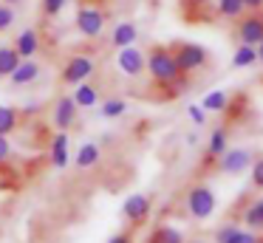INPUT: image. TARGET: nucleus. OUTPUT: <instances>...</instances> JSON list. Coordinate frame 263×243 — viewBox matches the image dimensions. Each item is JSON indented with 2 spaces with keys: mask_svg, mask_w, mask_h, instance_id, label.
<instances>
[{
  "mask_svg": "<svg viewBox=\"0 0 263 243\" xmlns=\"http://www.w3.org/2000/svg\"><path fill=\"white\" fill-rule=\"evenodd\" d=\"M20 65V54L14 45H0V79H9V73Z\"/></svg>",
  "mask_w": 263,
  "mask_h": 243,
  "instance_id": "nucleus-18",
  "label": "nucleus"
},
{
  "mask_svg": "<svg viewBox=\"0 0 263 243\" xmlns=\"http://www.w3.org/2000/svg\"><path fill=\"white\" fill-rule=\"evenodd\" d=\"M6 6H14V3H23V0H3Z\"/></svg>",
  "mask_w": 263,
  "mask_h": 243,
  "instance_id": "nucleus-35",
  "label": "nucleus"
},
{
  "mask_svg": "<svg viewBox=\"0 0 263 243\" xmlns=\"http://www.w3.org/2000/svg\"><path fill=\"white\" fill-rule=\"evenodd\" d=\"M257 60H263V40H260V51H257Z\"/></svg>",
  "mask_w": 263,
  "mask_h": 243,
  "instance_id": "nucleus-36",
  "label": "nucleus"
},
{
  "mask_svg": "<svg viewBox=\"0 0 263 243\" xmlns=\"http://www.w3.org/2000/svg\"><path fill=\"white\" fill-rule=\"evenodd\" d=\"M14 26V11H12V6H0V34L3 31H9V28Z\"/></svg>",
  "mask_w": 263,
  "mask_h": 243,
  "instance_id": "nucleus-27",
  "label": "nucleus"
},
{
  "mask_svg": "<svg viewBox=\"0 0 263 243\" xmlns=\"http://www.w3.org/2000/svg\"><path fill=\"white\" fill-rule=\"evenodd\" d=\"M201 107H204V110H223V107H227V94H223V90H215V94L204 96Z\"/></svg>",
  "mask_w": 263,
  "mask_h": 243,
  "instance_id": "nucleus-25",
  "label": "nucleus"
},
{
  "mask_svg": "<svg viewBox=\"0 0 263 243\" xmlns=\"http://www.w3.org/2000/svg\"><path fill=\"white\" fill-rule=\"evenodd\" d=\"M105 26H108V14H105L99 6H88L82 3L80 9H77V17H74V28L82 34L85 40H97L102 37Z\"/></svg>",
  "mask_w": 263,
  "mask_h": 243,
  "instance_id": "nucleus-2",
  "label": "nucleus"
},
{
  "mask_svg": "<svg viewBox=\"0 0 263 243\" xmlns=\"http://www.w3.org/2000/svg\"><path fill=\"white\" fill-rule=\"evenodd\" d=\"M243 220H246V226H249V229H263V203L260 201L252 203V207L246 209Z\"/></svg>",
  "mask_w": 263,
  "mask_h": 243,
  "instance_id": "nucleus-24",
  "label": "nucleus"
},
{
  "mask_svg": "<svg viewBox=\"0 0 263 243\" xmlns=\"http://www.w3.org/2000/svg\"><path fill=\"white\" fill-rule=\"evenodd\" d=\"M150 215V198L142 195V192H136V195H127L125 203H122V218L127 220L130 226H139L144 223Z\"/></svg>",
  "mask_w": 263,
  "mask_h": 243,
  "instance_id": "nucleus-9",
  "label": "nucleus"
},
{
  "mask_svg": "<svg viewBox=\"0 0 263 243\" xmlns=\"http://www.w3.org/2000/svg\"><path fill=\"white\" fill-rule=\"evenodd\" d=\"M235 40L238 45H257L263 40V9L252 11L246 17H238L235 23Z\"/></svg>",
  "mask_w": 263,
  "mask_h": 243,
  "instance_id": "nucleus-6",
  "label": "nucleus"
},
{
  "mask_svg": "<svg viewBox=\"0 0 263 243\" xmlns=\"http://www.w3.org/2000/svg\"><path fill=\"white\" fill-rule=\"evenodd\" d=\"M77 107H93L99 102V88H93L91 82H80L74 85V94H71Z\"/></svg>",
  "mask_w": 263,
  "mask_h": 243,
  "instance_id": "nucleus-16",
  "label": "nucleus"
},
{
  "mask_svg": "<svg viewBox=\"0 0 263 243\" xmlns=\"http://www.w3.org/2000/svg\"><path fill=\"white\" fill-rule=\"evenodd\" d=\"M255 60H257L255 45H238V51H235V57H232V68H249Z\"/></svg>",
  "mask_w": 263,
  "mask_h": 243,
  "instance_id": "nucleus-21",
  "label": "nucleus"
},
{
  "mask_svg": "<svg viewBox=\"0 0 263 243\" xmlns=\"http://www.w3.org/2000/svg\"><path fill=\"white\" fill-rule=\"evenodd\" d=\"M9 158H12V139L0 136V164H9Z\"/></svg>",
  "mask_w": 263,
  "mask_h": 243,
  "instance_id": "nucleus-29",
  "label": "nucleus"
},
{
  "mask_svg": "<svg viewBox=\"0 0 263 243\" xmlns=\"http://www.w3.org/2000/svg\"><path fill=\"white\" fill-rule=\"evenodd\" d=\"M246 11L243 0H218V14L229 17V20H238L240 14Z\"/></svg>",
  "mask_w": 263,
  "mask_h": 243,
  "instance_id": "nucleus-22",
  "label": "nucleus"
},
{
  "mask_svg": "<svg viewBox=\"0 0 263 243\" xmlns=\"http://www.w3.org/2000/svg\"><path fill=\"white\" fill-rule=\"evenodd\" d=\"M99 158H102V147L97 144V141H85V144L77 150V170H91L99 164Z\"/></svg>",
  "mask_w": 263,
  "mask_h": 243,
  "instance_id": "nucleus-15",
  "label": "nucleus"
},
{
  "mask_svg": "<svg viewBox=\"0 0 263 243\" xmlns=\"http://www.w3.org/2000/svg\"><path fill=\"white\" fill-rule=\"evenodd\" d=\"M20 127V110L9 105H0V136H12Z\"/></svg>",
  "mask_w": 263,
  "mask_h": 243,
  "instance_id": "nucleus-17",
  "label": "nucleus"
},
{
  "mask_svg": "<svg viewBox=\"0 0 263 243\" xmlns=\"http://www.w3.org/2000/svg\"><path fill=\"white\" fill-rule=\"evenodd\" d=\"M249 164H252V153L243 150V147H238V150L223 153L221 161H218V170H221L223 175H238V173H243Z\"/></svg>",
  "mask_w": 263,
  "mask_h": 243,
  "instance_id": "nucleus-12",
  "label": "nucleus"
},
{
  "mask_svg": "<svg viewBox=\"0 0 263 243\" xmlns=\"http://www.w3.org/2000/svg\"><path fill=\"white\" fill-rule=\"evenodd\" d=\"M116 68H119L125 77L136 79L144 73V51L136 48V45H127V48L116 51Z\"/></svg>",
  "mask_w": 263,
  "mask_h": 243,
  "instance_id": "nucleus-7",
  "label": "nucleus"
},
{
  "mask_svg": "<svg viewBox=\"0 0 263 243\" xmlns=\"http://www.w3.org/2000/svg\"><path fill=\"white\" fill-rule=\"evenodd\" d=\"M43 73V65L31 57V60H20V65L9 73V85L12 88H26V85H34Z\"/></svg>",
  "mask_w": 263,
  "mask_h": 243,
  "instance_id": "nucleus-11",
  "label": "nucleus"
},
{
  "mask_svg": "<svg viewBox=\"0 0 263 243\" xmlns=\"http://www.w3.org/2000/svg\"><path fill=\"white\" fill-rule=\"evenodd\" d=\"M201 3H206V0H201Z\"/></svg>",
  "mask_w": 263,
  "mask_h": 243,
  "instance_id": "nucleus-38",
  "label": "nucleus"
},
{
  "mask_svg": "<svg viewBox=\"0 0 263 243\" xmlns=\"http://www.w3.org/2000/svg\"><path fill=\"white\" fill-rule=\"evenodd\" d=\"M170 48H173V57H176V65L181 73H193V71H198V68H204L206 62H210L206 48H201L198 43H176V45H170Z\"/></svg>",
  "mask_w": 263,
  "mask_h": 243,
  "instance_id": "nucleus-4",
  "label": "nucleus"
},
{
  "mask_svg": "<svg viewBox=\"0 0 263 243\" xmlns=\"http://www.w3.org/2000/svg\"><path fill=\"white\" fill-rule=\"evenodd\" d=\"M65 6H68V0H40L43 17H60Z\"/></svg>",
  "mask_w": 263,
  "mask_h": 243,
  "instance_id": "nucleus-26",
  "label": "nucleus"
},
{
  "mask_svg": "<svg viewBox=\"0 0 263 243\" xmlns=\"http://www.w3.org/2000/svg\"><path fill=\"white\" fill-rule=\"evenodd\" d=\"M243 6L249 11H257V9H263V0H243Z\"/></svg>",
  "mask_w": 263,
  "mask_h": 243,
  "instance_id": "nucleus-34",
  "label": "nucleus"
},
{
  "mask_svg": "<svg viewBox=\"0 0 263 243\" xmlns=\"http://www.w3.org/2000/svg\"><path fill=\"white\" fill-rule=\"evenodd\" d=\"M187 243H204V240H187Z\"/></svg>",
  "mask_w": 263,
  "mask_h": 243,
  "instance_id": "nucleus-37",
  "label": "nucleus"
},
{
  "mask_svg": "<svg viewBox=\"0 0 263 243\" xmlns=\"http://www.w3.org/2000/svg\"><path fill=\"white\" fill-rule=\"evenodd\" d=\"M223 153H227V130L218 127V130H212V136H210V144H206V156H210V158H221Z\"/></svg>",
  "mask_w": 263,
  "mask_h": 243,
  "instance_id": "nucleus-19",
  "label": "nucleus"
},
{
  "mask_svg": "<svg viewBox=\"0 0 263 243\" xmlns=\"http://www.w3.org/2000/svg\"><path fill=\"white\" fill-rule=\"evenodd\" d=\"M14 51L20 54V60H31V57H37L40 54V48H43V37H40V28H23V31L14 37Z\"/></svg>",
  "mask_w": 263,
  "mask_h": 243,
  "instance_id": "nucleus-10",
  "label": "nucleus"
},
{
  "mask_svg": "<svg viewBox=\"0 0 263 243\" xmlns=\"http://www.w3.org/2000/svg\"><path fill=\"white\" fill-rule=\"evenodd\" d=\"M144 71L150 73V79H153L156 85H161V88H173L176 94H181V88L187 85L184 82L187 73L178 71L170 45H150V48L144 51Z\"/></svg>",
  "mask_w": 263,
  "mask_h": 243,
  "instance_id": "nucleus-1",
  "label": "nucleus"
},
{
  "mask_svg": "<svg viewBox=\"0 0 263 243\" xmlns=\"http://www.w3.org/2000/svg\"><path fill=\"white\" fill-rule=\"evenodd\" d=\"M139 40V26L130 20H122L114 26V31H110V48H127V45H133Z\"/></svg>",
  "mask_w": 263,
  "mask_h": 243,
  "instance_id": "nucleus-14",
  "label": "nucleus"
},
{
  "mask_svg": "<svg viewBox=\"0 0 263 243\" xmlns=\"http://www.w3.org/2000/svg\"><path fill=\"white\" fill-rule=\"evenodd\" d=\"M68 133L65 130H57L51 136V144H48V161H51L54 170H63L68 167Z\"/></svg>",
  "mask_w": 263,
  "mask_h": 243,
  "instance_id": "nucleus-13",
  "label": "nucleus"
},
{
  "mask_svg": "<svg viewBox=\"0 0 263 243\" xmlns=\"http://www.w3.org/2000/svg\"><path fill=\"white\" fill-rule=\"evenodd\" d=\"M108 243H133V232H130V229H125V232H116V235L110 237Z\"/></svg>",
  "mask_w": 263,
  "mask_h": 243,
  "instance_id": "nucleus-32",
  "label": "nucleus"
},
{
  "mask_svg": "<svg viewBox=\"0 0 263 243\" xmlns=\"http://www.w3.org/2000/svg\"><path fill=\"white\" fill-rule=\"evenodd\" d=\"M187 212L190 218L195 220H206L212 212H215V192L210 190L206 184H195L193 190L187 192Z\"/></svg>",
  "mask_w": 263,
  "mask_h": 243,
  "instance_id": "nucleus-5",
  "label": "nucleus"
},
{
  "mask_svg": "<svg viewBox=\"0 0 263 243\" xmlns=\"http://www.w3.org/2000/svg\"><path fill=\"white\" fill-rule=\"evenodd\" d=\"M235 232H238V226H235V223H227V226H221V229L215 232V243H227L229 237L235 235Z\"/></svg>",
  "mask_w": 263,
  "mask_h": 243,
  "instance_id": "nucleus-31",
  "label": "nucleus"
},
{
  "mask_svg": "<svg viewBox=\"0 0 263 243\" xmlns=\"http://www.w3.org/2000/svg\"><path fill=\"white\" fill-rule=\"evenodd\" d=\"M99 113H102L105 119H116V116H122V113H127V102L122 99V96H110V99H105L102 105H99Z\"/></svg>",
  "mask_w": 263,
  "mask_h": 243,
  "instance_id": "nucleus-20",
  "label": "nucleus"
},
{
  "mask_svg": "<svg viewBox=\"0 0 263 243\" xmlns=\"http://www.w3.org/2000/svg\"><path fill=\"white\" fill-rule=\"evenodd\" d=\"M227 243H260V237H257L255 232H243V229H238Z\"/></svg>",
  "mask_w": 263,
  "mask_h": 243,
  "instance_id": "nucleus-28",
  "label": "nucleus"
},
{
  "mask_svg": "<svg viewBox=\"0 0 263 243\" xmlns=\"http://www.w3.org/2000/svg\"><path fill=\"white\" fill-rule=\"evenodd\" d=\"M97 73V60L88 54H71L68 60L63 62V71H60V82L63 85H80V82H88V79Z\"/></svg>",
  "mask_w": 263,
  "mask_h": 243,
  "instance_id": "nucleus-3",
  "label": "nucleus"
},
{
  "mask_svg": "<svg viewBox=\"0 0 263 243\" xmlns=\"http://www.w3.org/2000/svg\"><path fill=\"white\" fill-rule=\"evenodd\" d=\"M252 184H255L257 190H263V158H257V161L252 164Z\"/></svg>",
  "mask_w": 263,
  "mask_h": 243,
  "instance_id": "nucleus-30",
  "label": "nucleus"
},
{
  "mask_svg": "<svg viewBox=\"0 0 263 243\" xmlns=\"http://www.w3.org/2000/svg\"><path fill=\"white\" fill-rule=\"evenodd\" d=\"M153 243H187V240H184V235L178 229H173V226H159V229L153 232Z\"/></svg>",
  "mask_w": 263,
  "mask_h": 243,
  "instance_id": "nucleus-23",
  "label": "nucleus"
},
{
  "mask_svg": "<svg viewBox=\"0 0 263 243\" xmlns=\"http://www.w3.org/2000/svg\"><path fill=\"white\" fill-rule=\"evenodd\" d=\"M190 119H193L195 124H204V122H206V116H204V107H195V105H193V107H190Z\"/></svg>",
  "mask_w": 263,
  "mask_h": 243,
  "instance_id": "nucleus-33",
  "label": "nucleus"
},
{
  "mask_svg": "<svg viewBox=\"0 0 263 243\" xmlns=\"http://www.w3.org/2000/svg\"><path fill=\"white\" fill-rule=\"evenodd\" d=\"M77 110H80V107L74 105L71 94H68V96H60V99L54 102V107H51V122H54V127L68 133V130L77 124Z\"/></svg>",
  "mask_w": 263,
  "mask_h": 243,
  "instance_id": "nucleus-8",
  "label": "nucleus"
}]
</instances>
